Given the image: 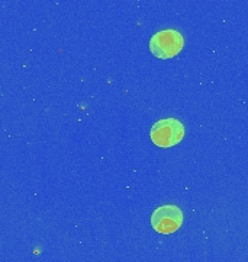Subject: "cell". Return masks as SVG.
<instances>
[{
	"mask_svg": "<svg viewBox=\"0 0 248 262\" xmlns=\"http://www.w3.org/2000/svg\"><path fill=\"white\" fill-rule=\"evenodd\" d=\"M150 136L158 147H171L183 140L184 125L176 118L160 120L153 125Z\"/></svg>",
	"mask_w": 248,
	"mask_h": 262,
	"instance_id": "7a4b0ae2",
	"label": "cell"
},
{
	"mask_svg": "<svg viewBox=\"0 0 248 262\" xmlns=\"http://www.w3.org/2000/svg\"><path fill=\"white\" fill-rule=\"evenodd\" d=\"M183 225V211L175 204H164L156 208L151 215V226L161 234L175 233Z\"/></svg>",
	"mask_w": 248,
	"mask_h": 262,
	"instance_id": "3957f363",
	"label": "cell"
},
{
	"mask_svg": "<svg viewBox=\"0 0 248 262\" xmlns=\"http://www.w3.org/2000/svg\"><path fill=\"white\" fill-rule=\"evenodd\" d=\"M183 35L176 29H163L156 32L150 39V50L158 58H171L182 51Z\"/></svg>",
	"mask_w": 248,
	"mask_h": 262,
	"instance_id": "6da1fadb",
	"label": "cell"
}]
</instances>
